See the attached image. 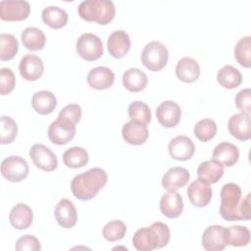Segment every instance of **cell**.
Returning <instances> with one entry per match:
<instances>
[{
    "instance_id": "obj_18",
    "label": "cell",
    "mask_w": 251,
    "mask_h": 251,
    "mask_svg": "<svg viewBox=\"0 0 251 251\" xmlns=\"http://www.w3.org/2000/svg\"><path fill=\"white\" fill-rule=\"evenodd\" d=\"M229 133L236 139L246 141L251 138V124L250 115L237 113L232 115L227 122Z\"/></svg>"
},
{
    "instance_id": "obj_11",
    "label": "cell",
    "mask_w": 251,
    "mask_h": 251,
    "mask_svg": "<svg viewBox=\"0 0 251 251\" xmlns=\"http://www.w3.org/2000/svg\"><path fill=\"white\" fill-rule=\"evenodd\" d=\"M28 154L35 167L42 171L52 172L55 171L58 167V160L56 155L51 149L43 144H33L30 147Z\"/></svg>"
},
{
    "instance_id": "obj_4",
    "label": "cell",
    "mask_w": 251,
    "mask_h": 251,
    "mask_svg": "<svg viewBox=\"0 0 251 251\" xmlns=\"http://www.w3.org/2000/svg\"><path fill=\"white\" fill-rule=\"evenodd\" d=\"M78 16L87 22L107 25L116 16V8L111 0H84L77 7Z\"/></svg>"
},
{
    "instance_id": "obj_8",
    "label": "cell",
    "mask_w": 251,
    "mask_h": 251,
    "mask_svg": "<svg viewBox=\"0 0 251 251\" xmlns=\"http://www.w3.org/2000/svg\"><path fill=\"white\" fill-rule=\"evenodd\" d=\"M30 5L25 0H2L0 2V19L6 22L23 21L28 18Z\"/></svg>"
},
{
    "instance_id": "obj_24",
    "label": "cell",
    "mask_w": 251,
    "mask_h": 251,
    "mask_svg": "<svg viewBox=\"0 0 251 251\" xmlns=\"http://www.w3.org/2000/svg\"><path fill=\"white\" fill-rule=\"evenodd\" d=\"M201 70L196 60L191 57L181 58L176 66V75L183 82L191 83L198 79Z\"/></svg>"
},
{
    "instance_id": "obj_32",
    "label": "cell",
    "mask_w": 251,
    "mask_h": 251,
    "mask_svg": "<svg viewBox=\"0 0 251 251\" xmlns=\"http://www.w3.org/2000/svg\"><path fill=\"white\" fill-rule=\"evenodd\" d=\"M89 161L87 151L78 146H73L67 149L63 154L64 164L71 169H78L84 167Z\"/></svg>"
},
{
    "instance_id": "obj_35",
    "label": "cell",
    "mask_w": 251,
    "mask_h": 251,
    "mask_svg": "<svg viewBox=\"0 0 251 251\" xmlns=\"http://www.w3.org/2000/svg\"><path fill=\"white\" fill-rule=\"evenodd\" d=\"M250 242V230L243 226L227 227V243L233 247L246 246Z\"/></svg>"
},
{
    "instance_id": "obj_12",
    "label": "cell",
    "mask_w": 251,
    "mask_h": 251,
    "mask_svg": "<svg viewBox=\"0 0 251 251\" xmlns=\"http://www.w3.org/2000/svg\"><path fill=\"white\" fill-rule=\"evenodd\" d=\"M186 193L190 203L198 208L206 207L210 203L213 195L210 184L200 178H197L188 185Z\"/></svg>"
},
{
    "instance_id": "obj_41",
    "label": "cell",
    "mask_w": 251,
    "mask_h": 251,
    "mask_svg": "<svg viewBox=\"0 0 251 251\" xmlns=\"http://www.w3.org/2000/svg\"><path fill=\"white\" fill-rule=\"evenodd\" d=\"M16 250L18 251H38L41 249V244L38 238L31 234H25L21 237L16 242L15 245Z\"/></svg>"
},
{
    "instance_id": "obj_36",
    "label": "cell",
    "mask_w": 251,
    "mask_h": 251,
    "mask_svg": "<svg viewBox=\"0 0 251 251\" xmlns=\"http://www.w3.org/2000/svg\"><path fill=\"white\" fill-rule=\"evenodd\" d=\"M193 133L201 142H207L216 135L217 124L212 119H202L195 124Z\"/></svg>"
},
{
    "instance_id": "obj_38",
    "label": "cell",
    "mask_w": 251,
    "mask_h": 251,
    "mask_svg": "<svg viewBox=\"0 0 251 251\" xmlns=\"http://www.w3.org/2000/svg\"><path fill=\"white\" fill-rule=\"evenodd\" d=\"M126 232V226L124 222L119 220L110 221L107 223L102 230L104 238L110 242L118 241L124 238Z\"/></svg>"
},
{
    "instance_id": "obj_37",
    "label": "cell",
    "mask_w": 251,
    "mask_h": 251,
    "mask_svg": "<svg viewBox=\"0 0 251 251\" xmlns=\"http://www.w3.org/2000/svg\"><path fill=\"white\" fill-rule=\"evenodd\" d=\"M0 59L1 61L12 60L19 51V42L17 38L10 33L0 34Z\"/></svg>"
},
{
    "instance_id": "obj_27",
    "label": "cell",
    "mask_w": 251,
    "mask_h": 251,
    "mask_svg": "<svg viewBox=\"0 0 251 251\" xmlns=\"http://www.w3.org/2000/svg\"><path fill=\"white\" fill-rule=\"evenodd\" d=\"M224 166L213 159L202 162L197 169L198 178L209 184L218 182L224 176Z\"/></svg>"
},
{
    "instance_id": "obj_30",
    "label": "cell",
    "mask_w": 251,
    "mask_h": 251,
    "mask_svg": "<svg viewBox=\"0 0 251 251\" xmlns=\"http://www.w3.org/2000/svg\"><path fill=\"white\" fill-rule=\"evenodd\" d=\"M21 39L23 45L27 50L31 51H38L43 49L46 42V36L44 32L35 26H28L25 28L22 32Z\"/></svg>"
},
{
    "instance_id": "obj_19",
    "label": "cell",
    "mask_w": 251,
    "mask_h": 251,
    "mask_svg": "<svg viewBox=\"0 0 251 251\" xmlns=\"http://www.w3.org/2000/svg\"><path fill=\"white\" fill-rule=\"evenodd\" d=\"M87 82L91 88L103 90L111 87L115 81L114 72L105 66L92 68L87 74Z\"/></svg>"
},
{
    "instance_id": "obj_3",
    "label": "cell",
    "mask_w": 251,
    "mask_h": 251,
    "mask_svg": "<svg viewBox=\"0 0 251 251\" xmlns=\"http://www.w3.org/2000/svg\"><path fill=\"white\" fill-rule=\"evenodd\" d=\"M170 238L169 226L162 222H155L150 226L137 229L132 237V244L138 251H152L165 247Z\"/></svg>"
},
{
    "instance_id": "obj_1",
    "label": "cell",
    "mask_w": 251,
    "mask_h": 251,
    "mask_svg": "<svg viewBox=\"0 0 251 251\" xmlns=\"http://www.w3.org/2000/svg\"><path fill=\"white\" fill-rule=\"evenodd\" d=\"M220 214L226 221H249L251 218L250 193L242 199V191L234 182L226 183L221 190Z\"/></svg>"
},
{
    "instance_id": "obj_31",
    "label": "cell",
    "mask_w": 251,
    "mask_h": 251,
    "mask_svg": "<svg viewBox=\"0 0 251 251\" xmlns=\"http://www.w3.org/2000/svg\"><path fill=\"white\" fill-rule=\"evenodd\" d=\"M217 80L221 86L226 89L238 87L242 82L241 73L231 65H225L217 74Z\"/></svg>"
},
{
    "instance_id": "obj_43",
    "label": "cell",
    "mask_w": 251,
    "mask_h": 251,
    "mask_svg": "<svg viewBox=\"0 0 251 251\" xmlns=\"http://www.w3.org/2000/svg\"><path fill=\"white\" fill-rule=\"evenodd\" d=\"M235 105L237 109L244 114L250 115L251 113V90L250 88L241 89L235 96Z\"/></svg>"
},
{
    "instance_id": "obj_10",
    "label": "cell",
    "mask_w": 251,
    "mask_h": 251,
    "mask_svg": "<svg viewBox=\"0 0 251 251\" xmlns=\"http://www.w3.org/2000/svg\"><path fill=\"white\" fill-rule=\"evenodd\" d=\"M75 124L58 118L50 124L48 127V137L53 144L64 145L75 137Z\"/></svg>"
},
{
    "instance_id": "obj_6",
    "label": "cell",
    "mask_w": 251,
    "mask_h": 251,
    "mask_svg": "<svg viewBox=\"0 0 251 251\" xmlns=\"http://www.w3.org/2000/svg\"><path fill=\"white\" fill-rule=\"evenodd\" d=\"M76 53L85 61H96L104 53L102 39L91 32L82 33L76 40Z\"/></svg>"
},
{
    "instance_id": "obj_28",
    "label": "cell",
    "mask_w": 251,
    "mask_h": 251,
    "mask_svg": "<svg viewBox=\"0 0 251 251\" xmlns=\"http://www.w3.org/2000/svg\"><path fill=\"white\" fill-rule=\"evenodd\" d=\"M148 83L146 74L137 68H129L123 75V85L130 92L143 90Z\"/></svg>"
},
{
    "instance_id": "obj_29",
    "label": "cell",
    "mask_w": 251,
    "mask_h": 251,
    "mask_svg": "<svg viewBox=\"0 0 251 251\" xmlns=\"http://www.w3.org/2000/svg\"><path fill=\"white\" fill-rule=\"evenodd\" d=\"M42 21L51 28L59 29L65 26L68 23L69 16L66 10L58 6H47L41 13Z\"/></svg>"
},
{
    "instance_id": "obj_21",
    "label": "cell",
    "mask_w": 251,
    "mask_h": 251,
    "mask_svg": "<svg viewBox=\"0 0 251 251\" xmlns=\"http://www.w3.org/2000/svg\"><path fill=\"white\" fill-rule=\"evenodd\" d=\"M160 211L169 219L179 217L183 210V200L176 191H168L160 199Z\"/></svg>"
},
{
    "instance_id": "obj_25",
    "label": "cell",
    "mask_w": 251,
    "mask_h": 251,
    "mask_svg": "<svg viewBox=\"0 0 251 251\" xmlns=\"http://www.w3.org/2000/svg\"><path fill=\"white\" fill-rule=\"evenodd\" d=\"M212 159L219 162L223 166L231 167L239 159V150L234 144L224 141L219 143L214 148Z\"/></svg>"
},
{
    "instance_id": "obj_2",
    "label": "cell",
    "mask_w": 251,
    "mask_h": 251,
    "mask_svg": "<svg viewBox=\"0 0 251 251\" xmlns=\"http://www.w3.org/2000/svg\"><path fill=\"white\" fill-rule=\"evenodd\" d=\"M108 175L101 168H91L84 173L78 174L71 180V190L74 196L81 201L94 198L106 185Z\"/></svg>"
},
{
    "instance_id": "obj_40",
    "label": "cell",
    "mask_w": 251,
    "mask_h": 251,
    "mask_svg": "<svg viewBox=\"0 0 251 251\" xmlns=\"http://www.w3.org/2000/svg\"><path fill=\"white\" fill-rule=\"evenodd\" d=\"M16 84V76L10 68L0 69V93L6 95L10 93Z\"/></svg>"
},
{
    "instance_id": "obj_33",
    "label": "cell",
    "mask_w": 251,
    "mask_h": 251,
    "mask_svg": "<svg viewBox=\"0 0 251 251\" xmlns=\"http://www.w3.org/2000/svg\"><path fill=\"white\" fill-rule=\"evenodd\" d=\"M127 114L130 121L147 125L151 122V111L149 106L142 101H133L128 105Z\"/></svg>"
},
{
    "instance_id": "obj_17",
    "label": "cell",
    "mask_w": 251,
    "mask_h": 251,
    "mask_svg": "<svg viewBox=\"0 0 251 251\" xmlns=\"http://www.w3.org/2000/svg\"><path fill=\"white\" fill-rule=\"evenodd\" d=\"M55 219L58 225L64 228L74 227L77 222V212L74 203L67 199H61L54 210Z\"/></svg>"
},
{
    "instance_id": "obj_16",
    "label": "cell",
    "mask_w": 251,
    "mask_h": 251,
    "mask_svg": "<svg viewBox=\"0 0 251 251\" xmlns=\"http://www.w3.org/2000/svg\"><path fill=\"white\" fill-rule=\"evenodd\" d=\"M130 37L123 29L113 31L107 40V48L110 55L116 59L124 58L130 49Z\"/></svg>"
},
{
    "instance_id": "obj_14",
    "label": "cell",
    "mask_w": 251,
    "mask_h": 251,
    "mask_svg": "<svg viewBox=\"0 0 251 251\" xmlns=\"http://www.w3.org/2000/svg\"><path fill=\"white\" fill-rule=\"evenodd\" d=\"M19 71L25 80L35 81L42 76L44 64L40 57L34 54H25L20 61Z\"/></svg>"
},
{
    "instance_id": "obj_15",
    "label": "cell",
    "mask_w": 251,
    "mask_h": 251,
    "mask_svg": "<svg viewBox=\"0 0 251 251\" xmlns=\"http://www.w3.org/2000/svg\"><path fill=\"white\" fill-rule=\"evenodd\" d=\"M168 150L173 159L177 161H187L193 156L195 146L188 136L177 135L170 141Z\"/></svg>"
},
{
    "instance_id": "obj_34",
    "label": "cell",
    "mask_w": 251,
    "mask_h": 251,
    "mask_svg": "<svg viewBox=\"0 0 251 251\" xmlns=\"http://www.w3.org/2000/svg\"><path fill=\"white\" fill-rule=\"evenodd\" d=\"M234 57L243 68L251 67V37L243 36L235 44Z\"/></svg>"
},
{
    "instance_id": "obj_7",
    "label": "cell",
    "mask_w": 251,
    "mask_h": 251,
    "mask_svg": "<svg viewBox=\"0 0 251 251\" xmlns=\"http://www.w3.org/2000/svg\"><path fill=\"white\" fill-rule=\"evenodd\" d=\"M1 174L10 182H20L29 174L28 164L20 156H9L1 163Z\"/></svg>"
},
{
    "instance_id": "obj_26",
    "label": "cell",
    "mask_w": 251,
    "mask_h": 251,
    "mask_svg": "<svg viewBox=\"0 0 251 251\" xmlns=\"http://www.w3.org/2000/svg\"><path fill=\"white\" fill-rule=\"evenodd\" d=\"M31 106L37 114L49 115L57 107V98L49 90H39L32 95Z\"/></svg>"
},
{
    "instance_id": "obj_13",
    "label": "cell",
    "mask_w": 251,
    "mask_h": 251,
    "mask_svg": "<svg viewBox=\"0 0 251 251\" xmlns=\"http://www.w3.org/2000/svg\"><path fill=\"white\" fill-rule=\"evenodd\" d=\"M156 117L159 124L164 127H174L180 121L181 109L175 101L166 100L157 107Z\"/></svg>"
},
{
    "instance_id": "obj_39",
    "label": "cell",
    "mask_w": 251,
    "mask_h": 251,
    "mask_svg": "<svg viewBox=\"0 0 251 251\" xmlns=\"http://www.w3.org/2000/svg\"><path fill=\"white\" fill-rule=\"evenodd\" d=\"M18 134V126L16 121L9 116L1 117L0 142L1 144H10Z\"/></svg>"
},
{
    "instance_id": "obj_20",
    "label": "cell",
    "mask_w": 251,
    "mask_h": 251,
    "mask_svg": "<svg viewBox=\"0 0 251 251\" xmlns=\"http://www.w3.org/2000/svg\"><path fill=\"white\" fill-rule=\"evenodd\" d=\"M190 178L189 172L182 167H173L162 176V186L168 191H176L186 185Z\"/></svg>"
},
{
    "instance_id": "obj_9",
    "label": "cell",
    "mask_w": 251,
    "mask_h": 251,
    "mask_svg": "<svg viewBox=\"0 0 251 251\" xmlns=\"http://www.w3.org/2000/svg\"><path fill=\"white\" fill-rule=\"evenodd\" d=\"M202 246L207 251H221L227 245V228L214 225L208 226L202 234Z\"/></svg>"
},
{
    "instance_id": "obj_5",
    "label": "cell",
    "mask_w": 251,
    "mask_h": 251,
    "mask_svg": "<svg viewBox=\"0 0 251 251\" xmlns=\"http://www.w3.org/2000/svg\"><path fill=\"white\" fill-rule=\"evenodd\" d=\"M169 60L168 48L160 41L147 43L141 52L142 64L151 72H159L166 67Z\"/></svg>"
},
{
    "instance_id": "obj_23",
    "label": "cell",
    "mask_w": 251,
    "mask_h": 251,
    "mask_svg": "<svg viewBox=\"0 0 251 251\" xmlns=\"http://www.w3.org/2000/svg\"><path fill=\"white\" fill-rule=\"evenodd\" d=\"M9 221L16 229H26L32 224L33 212L28 205L18 203L12 208L9 214Z\"/></svg>"
},
{
    "instance_id": "obj_42",
    "label": "cell",
    "mask_w": 251,
    "mask_h": 251,
    "mask_svg": "<svg viewBox=\"0 0 251 251\" xmlns=\"http://www.w3.org/2000/svg\"><path fill=\"white\" fill-rule=\"evenodd\" d=\"M81 107L78 104L75 103H71L66 105L60 112L58 115L59 119H65L68 120L74 124H77L80 119H81Z\"/></svg>"
},
{
    "instance_id": "obj_22",
    "label": "cell",
    "mask_w": 251,
    "mask_h": 251,
    "mask_svg": "<svg viewBox=\"0 0 251 251\" xmlns=\"http://www.w3.org/2000/svg\"><path fill=\"white\" fill-rule=\"evenodd\" d=\"M149 135L147 126L141 123L129 121L123 126L122 136L124 140L131 145H141L145 143Z\"/></svg>"
}]
</instances>
